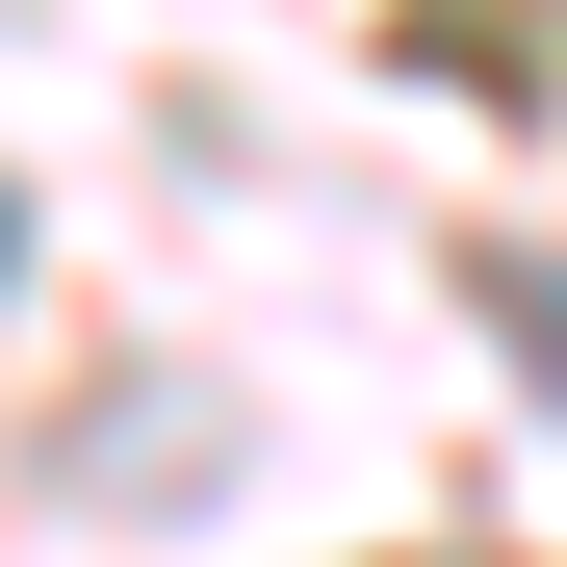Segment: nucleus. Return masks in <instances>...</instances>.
Here are the masks:
<instances>
[{"label":"nucleus","instance_id":"nucleus-2","mask_svg":"<svg viewBox=\"0 0 567 567\" xmlns=\"http://www.w3.org/2000/svg\"><path fill=\"white\" fill-rule=\"evenodd\" d=\"M0 258H27V233H0Z\"/></svg>","mask_w":567,"mask_h":567},{"label":"nucleus","instance_id":"nucleus-1","mask_svg":"<svg viewBox=\"0 0 567 567\" xmlns=\"http://www.w3.org/2000/svg\"><path fill=\"white\" fill-rule=\"evenodd\" d=\"M516 361H542V413H567V258H542V284H516Z\"/></svg>","mask_w":567,"mask_h":567}]
</instances>
